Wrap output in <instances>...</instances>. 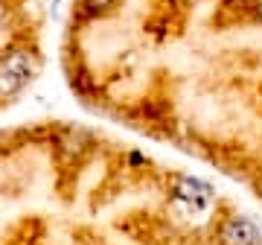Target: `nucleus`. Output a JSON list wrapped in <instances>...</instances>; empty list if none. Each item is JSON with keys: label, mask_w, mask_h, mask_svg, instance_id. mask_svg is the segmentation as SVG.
Instances as JSON below:
<instances>
[{"label": "nucleus", "mask_w": 262, "mask_h": 245, "mask_svg": "<svg viewBox=\"0 0 262 245\" xmlns=\"http://www.w3.org/2000/svg\"><path fill=\"white\" fill-rule=\"evenodd\" d=\"M41 70V56L27 41H9L0 47V103H9L24 94Z\"/></svg>", "instance_id": "1"}, {"label": "nucleus", "mask_w": 262, "mask_h": 245, "mask_svg": "<svg viewBox=\"0 0 262 245\" xmlns=\"http://www.w3.org/2000/svg\"><path fill=\"white\" fill-rule=\"evenodd\" d=\"M166 198L172 208L184 210V213H207L215 205V190L204 178H195L187 172H169Z\"/></svg>", "instance_id": "2"}, {"label": "nucleus", "mask_w": 262, "mask_h": 245, "mask_svg": "<svg viewBox=\"0 0 262 245\" xmlns=\"http://www.w3.org/2000/svg\"><path fill=\"white\" fill-rule=\"evenodd\" d=\"M213 245H262V231L248 216L227 210L219 219H213Z\"/></svg>", "instance_id": "3"}, {"label": "nucleus", "mask_w": 262, "mask_h": 245, "mask_svg": "<svg viewBox=\"0 0 262 245\" xmlns=\"http://www.w3.org/2000/svg\"><path fill=\"white\" fill-rule=\"evenodd\" d=\"M120 0H76V12L82 15L84 21H96V18H105L117 9Z\"/></svg>", "instance_id": "4"}, {"label": "nucleus", "mask_w": 262, "mask_h": 245, "mask_svg": "<svg viewBox=\"0 0 262 245\" xmlns=\"http://www.w3.org/2000/svg\"><path fill=\"white\" fill-rule=\"evenodd\" d=\"M9 15H12V9H9V3L6 0H0V29L9 24Z\"/></svg>", "instance_id": "5"}, {"label": "nucleus", "mask_w": 262, "mask_h": 245, "mask_svg": "<svg viewBox=\"0 0 262 245\" xmlns=\"http://www.w3.org/2000/svg\"><path fill=\"white\" fill-rule=\"evenodd\" d=\"M251 12H253V21H259V24H262V0H253Z\"/></svg>", "instance_id": "6"}]
</instances>
